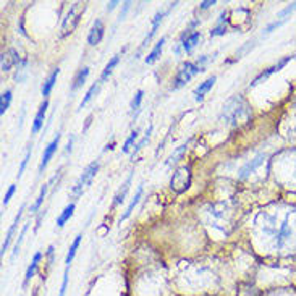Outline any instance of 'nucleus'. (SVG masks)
<instances>
[{"label": "nucleus", "mask_w": 296, "mask_h": 296, "mask_svg": "<svg viewBox=\"0 0 296 296\" xmlns=\"http://www.w3.org/2000/svg\"><path fill=\"white\" fill-rule=\"evenodd\" d=\"M222 120L233 128H240L251 121V109L241 97H232L224 104Z\"/></svg>", "instance_id": "nucleus-1"}, {"label": "nucleus", "mask_w": 296, "mask_h": 296, "mask_svg": "<svg viewBox=\"0 0 296 296\" xmlns=\"http://www.w3.org/2000/svg\"><path fill=\"white\" fill-rule=\"evenodd\" d=\"M97 171H99V162H97V160L91 162V164L83 170V174L80 175L78 180H76L75 186H73L71 191H70V194H71V198L75 199V201H76V199H78L80 196H83L84 191L91 186L92 180L95 178V175H97Z\"/></svg>", "instance_id": "nucleus-2"}, {"label": "nucleus", "mask_w": 296, "mask_h": 296, "mask_svg": "<svg viewBox=\"0 0 296 296\" xmlns=\"http://www.w3.org/2000/svg\"><path fill=\"white\" fill-rule=\"evenodd\" d=\"M84 10H86V4L76 2V4L71 5L68 13H66V16L63 18V23H62V28H60V37L70 36L76 30V26H78Z\"/></svg>", "instance_id": "nucleus-3"}, {"label": "nucleus", "mask_w": 296, "mask_h": 296, "mask_svg": "<svg viewBox=\"0 0 296 296\" xmlns=\"http://www.w3.org/2000/svg\"><path fill=\"white\" fill-rule=\"evenodd\" d=\"M201 71H204L201 66H199L196 62H185L183 65L180 66L177 75H175V80H174V86L171 88L174 89H180V88H183V86L186 83H189L191 80L194 78L196 75H199Z\"/></svg>", "instance_id": "nucleus-4"}, {"label": "nucleus", "mask_w": 296, "mask_h": 296, "mask_svg": "<svg viewBox=\"0 0 296 296\" xmlns=\"http://www.w3.org/2000/svg\"><path fill=\"white\" fill-rule=\"evenodd\" d=\"M191 186V167L183 165L175 170L174 177L170 180V188L175 191V193L181 194Z\"/></svg>", "instance_id": "nucleus-5"}, {"label": "nucleus", "mask_w": 296, "mask_h": 296, "mask_svg": "<svg viewBox=\"0 0 296 296\" xmlns=\"http://www.w3.org/2000/svg\"><path fill=\"white\" fill-rule=\"evenodd\" d=\"M177 5H178V2H174V4H170V8H167V10H162V12H157V13H156V16L152 18L151 31H149V34L144 37V41H142V44H141V49H142V47H146V45L152 41V37L156 36V33H157V30H159V26H160L162 20H164V16H165V15H168L171 8H175Z\"/></svg>", "instance_id": "nucleus-6"}, {"label": "nucleus", "mask_w": 296, "mask_h": 296, "mask_svg": "<svg viewBox=\"0 0 296 296\" xmlns=\"http://www.w3.org/2000/svg\"><path fill=\"white\" fill-rule=\"evenodd\" d=\"M21 59L20 55H18V52L15 49H8L5 52H2V59H0V70H2L4 73L5 71H10L13 66H20Z\"/></svg>", "instance_id": "nucleus-7"}, {"label": "nucleus", "mask_w": 296, "mask_h": 296, "mask_svg": "<svg viewBox=\"0 0 296 296\" xmlns=\"http://www.w3.org/2000/svg\"><path fill=\"white\" fill-rule=\"evenodd\" d=\"M59 142H60V133H57V136L47 144V147H44V152H42V159H41V164H39V174L45 170V167L49 165L51 159L54 157V154L57 152V147H59Z\"/></svg>", "instance_id": "nucleus-8"}, {"label": "nucleus", "mask_w": 296, "mask_h": 296, "mask_svg": "<svg viewBox=\"0 0 296 296\" xmlns=\"http://www.w3.org/2000/svg\"><path fill=\"white\" fill-rule=\"evenodd\" d=\"M104 33H106V28H104L102 20H95L92 23V28H91L89 34H88V44L89 45H97L102 41Z\"/></svg>", "instance_id": "nucleus-9"}, {"label": "nucleus", "mask_w": 296, "mask_h": 296, "mask_svg": "<svg viewBox=\"0 0 296 296\" xmlns=\"http://www.w3.org/2000/svg\"><path fill=\"white\" fill-rule=\"evenodd\" d=\"M23 211H24V204L20 207V211H18V214H16V217H15L13 224L10 225V228H8V232H7V235H5V240H4V243H2V256L7 253L8 246H10V243H12V240H13V235H15V232H16V227H18V224H20V220H21Z\"/></svg>", "instance_id": "nucleus-10"}, {"label": "nucleus", "mask_w": 296, "mask_h": 296, "mask_svg": "<svg viewBox=\"0 0 296 296\" xmlns=\"http://www.w3.org/2000/svg\"><path fill=\"white\" fill-rule=\"evenodd\" d=\"M47 107H49V101L44 99V102L39 106V109H37V113H36V117L33 120V133H34V135H37V133H39L42 130V127H44Z\"/></svg>", "instance_id": "nucleus-11"}, {"label": "nucleus", "mask_w": 296, "mask_h": 296, "mask_svg": "<svg viewBox=\"0 0 296 296\" xmlns=\"http://www.w3.org/2000/svg\"><path fill=\"white\" fill-rule=\"evenodd\" d=\"M215 81H217V76H214V75H212V76H209V78H207L206 81H203V83L199 84L198 88L194 89V92H193V94H194V99H196V101H203L204 95L214 88Z\"/></svg>", "instance_id": "nucleus-12"}, {"label": "nucleus", "mask_w": 296, "mask_h": 296, "mask_svg": "<svg viewBox=\"0 0 296 296\" xmlns=\"http://www.w3.org/2000/svg\"><path fill=\"white\" fill-rule=\"evenodd\" d=\"M59 75H60V68H54L52 73L45 78V81H44V84H42V88H41V92H42V95H44L45 99L51 95V92H52V89H54V86H55V83H57V78H59Z\"/></svg>", "instance_id": "nucleus-13"}, {"label": "nucleus", "mask_w": 296, "mask_h": 296, "mask_svg": "<svg viewBox=\"0 0 296 296\" xmlns=\"http://www.w3.org/2000/svg\"><path fill=\"white\" fill-rule=\"evenodd\" d=\"M290 60H291V57H285V59H282V60H280L279 63H277V65L270 66V68H267V70H265V71H262L259 76H256V78H254V81H253L251 84H253V86H256L257 83H261L262 80H265L267 76H269V75H272L274 71H279L280 68H283V66H285L286 63H288Z\"/></svg>", "instance_id": "nucleus-14"}, {"label": "nucleus", "mask_w": 296, "mask_h": 296, "mask_svg": "<svg viewBox=\"0 0 296 296\" xmlns=\"http://www.w3.org/2000/svg\"><path fill=\"white\" fill-rule=\"evenodd\" d=\"M165 41H167V37H160V41L154 45V49H152V51L147 54L146 60H144V62H146V65H152L154 62H157V60H159V57H160L162 51H164Z\"/></svg>", "instance_id": "nucleus-15"}, {"label": "nucleus", "mask_w": 296, "mask_h": 296, "mask_svg": "<svg viewBox=\"0 0 296 296\" xmlns=\"http://www.w3.org/2000/svg\"><path fill=\"white\" fill-rule=\"evenodd\" d=\"M42 261V253L41 251H37L34 256H33V261H31V264H30V267L26 269V275H24V286H26V283L30 282L31 279H33V275L36 274V270H37V267H39V262Z\"/></svg>", "instance_id": "nucleus-16"}, {"label": "nucleus", "mask_w": 296, "mask_h": 296, "mask_svg": "<svg viewBox=\"0 0 296 296\" xmlns=\"http://www.w3.org/2000/svg\"><path fill=\"white\" fill-rule=\"evenodd\" d=\"M75 207H76V204L75 203H70L68 206H65V209L62 211V214L57 217V227L59 228H63L65 227V224L70 220V218L73 217V214H75Z\"/></svg>", "instance_id": "nucleus-17"}, {"label": "nucleus", "mask_w": 296, "mask_h": 296, "mask_svg": "<svg viewBox=\"0 0 296 296\" xmlns=\"http://www.w3.org/2000/svg\"><path fill=\"white\" fill-rule=\"evenodd\" d=\"M52 181H54V178L49 181V183H45V185L41 188V191H39V194H37L34 204L30 207V212H31V214H36V212L41 209V206H42V203H44V199H45V196H47V191H49V186L52 185Z\"/></svg>", "instance_id": "nucleus-18"}, {"label": "nucleus", "mask_w": 296, "mask_h": 296, "mask_svg": "<svg viewBox=\"0 0 296 296\" xmlns=\"http://www.w3.org/2000/svg\"><path fill=\"white\" fill-rule=\"evenodd\" d=\"M89 66H84V68H81L78 73L75 75V78H73V83H71V91L75 92V91H78L81 86L86 83V78L89 76Z\"/></svg>", "instance_id": "nucleus-19"}, {"label": "nucleus", "mask_w": 296, "mask_h": 296, "mask_svg": "<svg viewBox=\"0 0 296 296\" xmlns=\"http://www.w3.org/2000/svg\"><path fill=\"white\" fill-rule=\"evenodd\" d=\"M81 240H83V233H78V235H76L75 240H73V243H71V246H70L68 253H66V257H65V264H66V267H70V265H71V262H73V259H75V256H76V251H78V248H80V244H81Z\"/></svg>", "instance_id": "nucleus-20"}, {"label": "nucleus", "mask_w": 296, "mask_h": 296, "mask_svg": "<svg viewBox=\"0 0 296 296\" xmlns=\"http://www.w3.org/2000/svg\"><path fill=\"white\" fill-rule=\"evenodd\" d=\"M130 185H131V175L125 180V183L121 185V188L117 191V194L113 196V203H112V207H115L118 204H121L123 201H125V196L128 193V189H130Z\"/></svg>", "instance_id": "nucleus-21"}, {"label": "nucleus", "mask_w": 296, "mask_h": 296, "mask_svg": "<svg viewBox=\"0 0 296 296\" xmlns=\"http://www.w3.org/2000/svg\"><path fill=\"white\" fill-rule=\"evenodd\" d=\"M141 196H142V185L138 188V191H136V194H135V198L131 199V203L128 204V207L125 209V214H123L121 217H120V224L121 222H125L127 218L133 214V209H135L136 206H138V203H139V199H141Z\"/></svg>", "instance_id": "nucleus-22"}, {"label": "nucleus", "mask_w": 296, "mask_h": 296, "mask_svg": "<svg viewBox=\"0 0 296 296\" xmlns=\"http://www.w3.org/2000/svg\"><path fill=\"white\" fill-rule=\"evenodd\" d=\"M227 33V12H222L220 13V18H218V23L215 28L211 30V37H215V36H224Z\"/></svg>", "instance_id": "nucleus-23"}, {"label": "nucleus", "mask_w": 296, "mask_h": 296, "mask_svg": "<svg viewBox=\"0 0 296 296\" xmlns=\"http://www.w3.org/2000/svg\"><path fill=\"white\" fill-rule=\"evenodd\" d=\"M199 39H201V33H199V31H194L189 37H186L185 41H181V47H183V51H185V52H191V51H193L194 47L198 45Z\"/></svg>", "instance_id": "nucleus-24"}, {"label": "nucleus", "mask_w": 296, "mask_h": 296, "mask_svg": "<svg viewBox=\"0 0 296 296\" xmlns=\"http://www.w3.org/2000/svg\"><path fill=\"white\" fill-rule=\"evenodd\" d=\"M118 62H120V55H113L112 59L109 60V63L106 65V68L102 70V75H101V83H104V81H107L109 80V76L112 75V71H113V68L118 65Z\"/></svg>", "instance_id": "nucleus-25"}, {"label": "nucleus", "mask_w": 296, "mask_h": 296, "mask_svg": "<svg viewBox=\"0 0 296 296\" xmlns=\"http://www.w3.org/2000/svg\"><path fill=\"white\" fill-rule=\"evenodd\" d=\"M101 81H95L92 86H91V88L88 89V92H86V95H84V97H83V101L80 102V109H83V107H86V106H88V104L92 101V97H94V95L95 94H97L99 92V88H101Z\"/></svg>", "instance_id": "nucleus-26"}, {"label": "nucleus", "mask_w": 296, "mask_h": 296, "mask_svg": "<svg viewBox=\"0 0 296 296\" xmlns=\"http://www.w3.org/2000/svg\"><path fill=\"white\" fill-rule=\"evenodd\" d=\"M189 142H191V139H188L185 144H181L180 147H177L175 149V152L171 154L170 157H168V160H167V165H174V164H177V162L180 160V157L185 154L186 152V149H188V146H189Z\"/></svg>", "instance_id": "nucleus-27"}, {"label": "nucleus", "mask_w": 296, "mask_h": 296, "mask_svg": "<svg viewBox=\"0 0 296 296\" xmlns=\"http://www.w3.org/2000/svg\"><path fill=\"white\" fill-rule=\"evenodd\" d=\"M10 104H12V91L7 89L5 92H2V95H0V113H4L10 109Z\"/></svg>", "instance_id": "nucleus-28"}, {"label": "nucleus", "mask_w": 296, "mask_h": 296, "mask_svg": "<svg viewBox=\"0 0 296 296\" xmlns=\"http://www.w3.org/2000/svg\"><path fill=\"white\" fill-rule=\"evenodd\" d=\"M152 128H154V127H152V125H149L147 127V130H146V133H144V138H142L139 142H138V144L135 146V149H133V154H131V157H135L136 154H138V152L142 149V147H144V144H147V142H149V138H151V133H152Z\"/></svg>", "instance_id": "nucleus-29"}, {"label": "nucleus", "mask_w": 296, "mask_h": 296, "mask_svg": "<svg viewBox=\"0 0 296 296\" xmlns=\"http://www.w3.org/2000/svg\"><path fill=\"white\" fill-rule=\"evenodd\" d=\"M138 136H139V130L131 131V133H130V136L127 138V141L123 142V147H121V151H123V152H130V149L133 147V144H135V142H136Z\"/></svg>", "instance_id": "nucleus-30"}, {"label": "nucleus", "mask_w": 296, "mask_h": 296, "mask_svg": "<svg viewBox=\"0 0 296 296\" xmlns=\"http://www.w3.org/2000/svg\"><path fill=\"white\" fill-rule=\"evenodd\" d=\"M142 97H144V91L142 89H139V91H136V94H135V97L131 99V102H130V109H131V112H139V107H141V102H142Z\"/></svg>", "instance_id": "nucleus-31"}, {"label": "nucleus", "mask_w": 296, "mask_h": 296, "mask_svg": "<svg viewBox=\"0 0 296 296\" xmlns=\"http://www.w3.org/2000/svg\"><path fill=\"white\" fill-rule=\"evenodd\" d=\"M28 227H30V224L23 225L21 232H20V236H18V240H16V243H15V246H13V254H12V257H16V254L20 253V248H21V243H23V240H24V235H26V232H28Z\"/></svg>", "instance_id": "nucleus-32"}, {"label": "nucleus", "mask_w": 296, "mask_h": 296, "mask_svg": "<svg viewBox=\"0 0 296 296\" xmlns=\"http://www.w3.org/2000/svg\"><path fill=\"white\" fill-rule=\"evenodd\" d=\"M261 159H262V157H257V159H254V160L251 162V164H248V165L241 170V175H240V178H244L248 174H250V171H253L257 165H259V164H261Z\"/></svg>", "instance_id": "nucleus-33"}, {"label": "nucleus", "mask_w": 296, "mask_h": 296, "mask_svg": "<svg viewBox=\"0 0 296 296\" xmlns=\"http://www.w3.org/2000/svg\"><path fill=\"white\" fill-rule=\"evenodd\" d=\"M30 159H31V146L28 147L26 154H24V159H23L21 165H20V170H18V178H20V177L24 174V170H26V167H28V162H30Z\"/></svg>", "instance_id": "nucleus-34"}, {"label": "nucleus", "mask_w": 296, "mask_h": 296, "mask_svg": "<svg viewBox=\"0 0 296 296\" xmlns=\"http://www.w3.org/2000/svg\"><path fill=\"white\" fill-rule=\"evenodd\" d=\"M68 272H70V267H65V272H63V280H62V286H60V294H59V296H65V293H66V286H68Z\"/></svg>", "instance_id": "nucleus-35"}, {"label": "nucleus", "mask_w": 296, "mask_h": 296, "mask_svg": "<svg viewBox=\"0 0 296 296\" xmlns=\"http://www.w3.org/2000/svg\"><path fill=\"white\" fill-rule=\"evenodd\" d=\"M15 189H16L15 185H10V186H8L7 193H5V196H4V206H7L8 203H10V199H12L13 194H15Z\"/></svg>", "instance_id": "nucleus-36"}, {"label": "nucleus", "mask_w": 296, "mask_h": 296, "mask_svg": "<svg viewBox=\"0 0 296 296\" xmlns=\"http://www.w3.org/2000/svg\"><path fill=\"white\" fill-rule=\"evenodd\" d=\"M217 2L215 0H206V2H201V5H199V8H201V10H207V8H211L212 5H215Z\"/></svg>", "instance_id": "nucleus-37"}, {"label": "nucleus", "mask_w": 296, "mask_h": 296, "mask_svg": "<svg viewBox=\"0 0 296 296\" xmlns=\"http://www.w3.org/2000/svg\"><path fill=\"white\" fill-rule=\"evenodd\" d=\"M118 4H120V2H117V0H113V2H109V4H107V12H112L113 8H115Z\"/></svg>", "instance_id": "nucleus-38"}, {"label": "nucleus", "mask_w": 296, "mask_h": 296, "mask_svg": "<svg viewBox=\"0 0 296 296\" xmlns=\"http://www.w3.org/2000/svg\"><path fill=\"white\" fill-rule=\"evenodd\" d=\"M73 141H75V138L71 136V138H70V141H68V144H66L65 154H68V152H71V147H73Z\"/></svg>", "instance_id": "nucleus-39"}]
</instances>
